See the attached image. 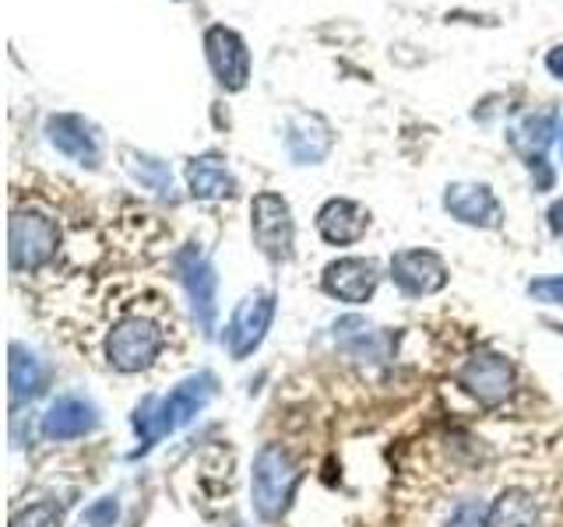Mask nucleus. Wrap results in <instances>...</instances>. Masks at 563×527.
<instances>
[{
	"mask_svg": "<svg viewBox=\"0 0 563 527\" xmlns=\"http://www.w3.org/2000/svg\"><path fill=\"white\" fill-rule=\"evenodd\" d=\"M286 145H289V155H292V162L299 166H317V162H324L331 145H334V134L328 127V120L324 116H317V113H299L292 116L289 123V134H286Z\"/></svg>",
	"mask_w": 563,
	"mask_h": 527,
	"instance_id": "nucleus-19",
	"label": "nucleus"
},
{
	"mask_svg": "<svg viewBox=\"0 0 563 527\" xmlns=\"http://www.w3.org/2000/svg\"><path fill=\"white\" fill-rule=\"evenodd\" d=\"M369 228V211L360 201L349 198H331L321 211H317V233L331 246H352L366 236Z\"/></svg>",
	"mask_w": 563,
	"mask_h": 527,
	"instance_id": "nucleus-16",
	"label": "nucleus"
},
{
	"mask_svg": "<svg viewBox=\"0 0 563 527\" xmlns=\"http://www.w3.org/2000/svg\"><path fill=\"white\" fill-rule=\"evenodd\" d=\"M205 57L216 81L225 88V92H240L251 78V49L240 40L233 29L225 25H211L205 32Z\"/></svg>",
	"mask_w": 563,
	"mask_h": 527,
	"instance_id": "nucleus-9",
	"label": "nucleus"
},
{
	"mask_svg": "<svg viewBox=\"0 0 563 527\" xmlns=\"http://www.w3.org/2000/svg\"><path fill=\"white\" fill-rule=\"evenodd\" d=\"M486 514L489 506H483L479 500H462L448 517V527H486Z\"/></svg>",
	"mask_w": 563,
	"mask_h": 527,
	"instance_id": "nucleus-24",
	"label": "nucleus"
},
{
	"mask_svg": "<svg viewBox=\"0 0 563 527\" xmlns=\"http://www.w3.org/2000/svg\"><path fill=\"white\" fill-rule=\"evenodd\" d=\"M46 134H49V145L57 148L60 155H67L70 162L88 166V169L99 166V158H102L99 134H96V127L85 116H75V113L49 116Z\"/></svg>",
	"mask_w": 563,
	"mask_h": 527,
	"instance_id": "nucleus-14",
	"label": "nucleus"
},
{
	"mask_svg": "<svg viewBox=\"0 0 563 527\" xmlns=\"http://www.w3.org/2000/svg\"><path fill=\"white\" fill-rule=\"evenodd\" d=\"M99 426V408L81 394H60L43 415L46 439H78Z\"/></svg>",
	"mask_w": 563,
	"mask_h": 527,
	"instance_id": "nucleus-15",
	"label": "nucleus"
},
{
	"mask_svg": "<svg viewBox=\"0 0 563 527\" xmlns=\"http://www.w3.org/2000/svg\"><path fill=\"white\" fill-rule=\"evenodd\" d=\"M556 152H560V162H563V123L556 127Z\"/></svg>",
	"mask_w": 563,
	"mask_h": 527,
	"instance_id": "nucleus-29",
	"label": "nucleus"
},
{
	"mask_svg": "<svg viewBox=\"0 0 563 527\" xmlns=\"http://www.w3.org/2000/svg\"><path fill=\"white\" fill-rule=\"evenodd\" d=\"M444 211L472 228H500L504 208L486 183H451L444 190Z\"/></svg>",
	"mask_w": 563,
	"mask_h": 527,
	"instance_id": "nucleus-13",
	"label": "nucleus"
},
{
	"mask_svg": "<svg viewBox=\"0 0 563 527\" xmlns=\"http://www.w3.org/2000/svg\"><path fill=\"white\" fill-rule=\"evenodd\" d=\"M64 514L53 503H29L22 509H14L11 527H60Z\"/></svg>",
	"mask_w": 563,
	"mask_h": 527,
	"instance_id": "nucleus-23",
	"label": "nucleus"
},
{
	"mask_svg": "<svg viewBox=\"0 0 563 527\" xmlns=\"http://www.w3.org/2000/svg\"><path fill=\"white\" fill-rule=\"evenodd\" d=\"M187 187L198 201H225L236 193V180L222 155L208 152L187 162Z\"/></svg>",
	"mask_w": 563,
	"mask_h": 527,
	"instance_id": "nucleus-20",
	"label": "nucleus"
},
{
	"mask_svg": "<svg viewBox=\"0 0 563 527\" xmlns=\"http://www.w3.org/2000/svg\"><path fill=\"white\" fill-rule=\"evenodd\" d=\"M173 268H176V278H180V285L187 289L194 321H198L205 338H211V330H216V316H219V274H216V268H211L208 254L198 243H187L176 250Z\"/></svg>",
	"mask_w": 563,
	"mask_h": 527,
	"instance_id": "nucleus-5",
	"label": "nucleus"
},
{
	"mask_svg": "<svg viewBox=\"0 0 563 527\" xmlns=\"http://www.w3.org/2000/svg\"><path fill=\"white\" fill-rule=\"evenodd\" d=\"M486 527H542V506L532 492L507 489L489 503Z\"/></svg>",
	"mask_w": 563,
	"mask_h": 527,
	"instance_id": "nucleus-21",
	"label": "nucleus"
},
{
	"mask_svg": "<svg viewBox=\"0 0 563 527\" xmlns=\"http://www.w3.org/2000/svg\"><path fill=\"white\" fill-rule=\"evenodd\" d=\"M60 225L43 211L14 208L8 222V264L11 271H40L57 254Z\"/></svg>",
	"mask_w": 563,
	"mask_h": 527,
	"instance_id": "nucleus-4",
	"label": "nucleus"
},
{
	"mask_svg": "<svg viewBox=\"0 0 563 527\" xmlns=\"http://www.w3.org/2000/svg\"><path fill=\"white\" fill-rule=\"evenodd\" d=\"M8 386H11L14 408L25 401H35L40 394H46V386H49V366L35 356L32 348L11 341V348H8Z\"/></svg>",
	"mask_w": 563,
	"mask_h": 527,
	"instance_id": "nucleus-18",
	"label": "nucleus"
},
{
	"mask_svg": "<svg viewBox=\"0 0 563 527\" xmlns=\"http://www.w3.org/2000/svg\"><path fill=\"white\" fill-rule=\"evenodd\" d=\"M448 264L433 250H398L391 257V281L412 299L437 295L448 285Z\"/></svg>",
	"mask_w": 563,
	"mask_h": 527,
	"instance_id": "nucleus-11",
	"label": "nucleus"
},
{
	"mask_svg": "<svg viewBox=\"0 0 563 527\" xmlns=\"http://www.w3.org/2000/svg\"><path fill=\"white\" fill-rule=\"evenodd\" d=\"M169 321L163 306H131L113 316L102 334V359L117 373H145L169 348Z\"/></svg>",
	"mask_w": 563,
	"mask_h": 527,
	"instance_id": "nucleus-1",
	"label": "nucleus"
},
{
	"mask_svg": "<svg viewBox=\"0 0 563 527\" xmlns=\"http://www.w3.org/2000/svg\"><path fill=\"white\" fill-rule=\"evenodd\" d=\"M303 482V468L282 444H264L254 457L251 496L261 520H278L292 506V496Z\"/></svg>",
	"mask_w": 563,
	"mask_h": 527,
	"instance_id": "nucleus-3",
	"label": "nucleus"
},
{
	"mask_svg": "<svg viewBox=\"0 0 563 527\" xmlns=\"http://www.w3.org/2000/svg\"><path fill=\"white\" fill-rule=\"evenodd\" d=\"M117 517H120V503H117L113 496L96 500V503L88 506L85 514H81V520H85L88 527H113V524H117Z\"/></svg>",
	"mask_w": 563,
	"mask_h": 527,
	"instance_id": "nucleus-25",
	"label": "nucleus"
},
{
	"mask_svg": "<svg viewBox=\"0 0 563 527\" xmlns=\"http://www.w3.org/2000/svg\"><path fill=\"white\" fill-rule=\"evenodd\" d=\"M334 341L352 356L356 362H384L391 359V334L377 330L374 324H366L363 316H342L339 324H334Z\"/></svg>",
	"mask_w": 563,
	"mask_h": 527,
	"instance_id": "nucleus-17",
	"label": "nucleus"
},
{
	"mask_svg": "<svg viewBox=\"0 0 563 527\" xmlns=\"http://www.w3.org/2000/svg\"><path fill=\"white\" fill-rule=\"evenodd\" d=\"M454 383L462 386V391L479 401L483 408H497V404H504L510 394H515V366H510L507 356H500V351H489V348H479L472 351V356L457 366L454 373Z\"/></svg>",
	"mask_w": 563,
	"mask_h": 527,
	"instance_id": "nucleus-6",
	"label": "nucleus"
},
{
	"mask_svg": "<svg viewBox=\"0 0 563 527\" xmlns=\"http://www.w3.org/2000/svg\"><path fill=\"white\" fill-rule=\"evenodd\" d=\"M553 134L556 131H553V113L550 110L528 113V116H521L515 127L507 131L510 148H515L525 158L528 169L539 172V190H550V183H553V172L545 169V148H550Z\"/></svg>",
	"mask_w": 563,
	"mask_h": 527,
	"instance_id": "nucleus-12",
	"label": "nucleus"
},
{
	"mask_svg": "<svg viewBox=\"0 0 563 527\" xmlns=\"http://www.w3.org/2000/svg\"><path fill=\"white\" fill-rule=\"evenodd\" d=\"M545 67H550L553 75L563 81V43H560V46H553L550 53H545Z\"/></svg>",
	"mask_w": 563,
	"mask_h": 527,
	"instance_id": "nucleus-27",
	"label": "nucleus"
},
{
	"mask_svg": "<svg viewBox=\"0 0 563 527\" xmlns=\"http://www.w3.org/2000/svg\"><path fill=\"white\" fill-rule=\"evenodd\" d=\"M128 169L134 172L137 183H145L148 190H155L158 198H173V172L166 162H158L152 155H137V152H128Z\"/></svg>",
	"mask_w": 563,
	"mask_h": 527,
	"instance_id": "nucleus-22",
	"label": "nucleus"
},
{
	"mask_svg": "<svg viewBox=\"0 0 563 527\" xmlns=\"http://www.w3.org/2000/svg\"><path fill=\"white\" fill-rule=\"evenodd\" d=\"M272 321H275V295L272 292L246 295L243 303L233 310V316H229V324H225L229 356H233L236 362L251 359L254 351L261 348V341L268 338Z\"/></svg>",
	"mask_w": 563,
	"mask_h": 527,
	"instance_id": "nucleus-8",
	"label": "nucleus"
},
{
	"mask_svg": "<svg viewBox=\"0 0 563 527\" xmlns=\"http://www.w3.org/2000/svg\"><path fill=\"white\" fill-rule=\"evenodd\" d=\"M528 295H532L536 303H545V306H563V274L536 278L532 285H528Z\"/></svg>",
	"mask_w": 563,
	"mask_h": 527,
	"instance_id": "nucleus-26",
	"label": "nucleus"
},
{
	"mask_svg": "<svg viewBox=\"0 0 563 527\" xmlns=\"http://www.w3.org/2000/svg\"><path fill=\"white\" fill-rule=\"evenodd\" d=\"M251 233L257 250L282 264L292 257V239H296V222H292V208L282 193L264 190L251 204Z\"/></svg>",
	"mask_w": 563,
	"mask_h": 527,
	"instance_id": "nucleus-7",
	"label": "nucleus"
},
{
	"mask_svg": "<svg viewBox=\"0 0 563 527\" xmlns=\"http://www.w3.org/2000/svg\"><path fill=\"white\" fill-rule=\"evenodd\" d=\"M550 225H553V233H563V201L550 208Z\"/></svg>",
	"mask_w": 563,
	"mask_h": 527,
	"instance_id": "nucleus-28",
	"label": "nucleus"
},
{
	"mask_svg": "<svg viewBox=\"0 0 563 527\" xmlns=\"http://www.w3.org/2000/svg\"><path fill=\"white\" fill-rule=\"evenodd\" d=\"M380 285V271L374 260H363V257H342V260H331L324 274H321V289L339 299V303L349 306H363L374 299Z\"/></svg>",
	"mask_w": 563,
	"mask_h": 527,
	"instance_id": "nucleus-10",
	"label": "nucleus"
},
{
	"mask_svg": "<svg viewBox=\"0 0 563 527\" xmlns=\"http://www.w3.org/2000/svg\"><path fill=\"white\" fill-rule=\"evenodd\" d=\"M216 377L211 373H198V377H187L173 386L169 394L163 397H145L134 408V433L141 439V447L137 453H148L158 439H166L169 433L176 429H184L187 422L198 418L205 408H208V401L216 397Z\"/></svg>",
	"mask_w": 563,
	"mask_h": 527,
	"instance_id": "nucleus-2",
	"label": "nucleus"
}]
</instances>
